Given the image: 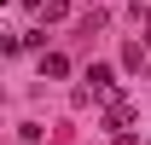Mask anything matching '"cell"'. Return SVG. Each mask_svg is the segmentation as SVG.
Wrapping results in <instances>:
<instances>
[{"label": "cell", "instance_id": "3", "mask_svg": "<svg viewBox=\"0 0 151 145\" xmlns=\"http://www.w3.org/2000/svg\"><path fill=\"white\" fill-rule=\"evenodd\" d=\"M64 70H70V64H64L58 52H47V58H41V75H64Z\"/></svg>", "mask_w": 151, "mask_h": 145}, {"label": "cell", "instance_id": "2", "mask_svg": "<svg viewBox=\"0 0 151 145\" xmlns=\"http://www.w3.org/2000/svg\"><path fill=\"white\" fill-rule=\"evenodd\" d=\"M105 122H111L116 134H122V128L134 122V99H122V93H116V99H105Z\"/></svg>", "mask_w": 151, "mask_h": 145}, {"label": "cell", "instance_id": "1", "mask_svg": "<svg viewBox=\"0 0 151 145\" xmlns=\"http://www.w3.org/2000/svg\"><path fill=\"white\" fill-rule=\"evenodd\" d=\"M87 93H93V99H116V81H111V64H87Z\"/></svg>", "mask_w": 151, "mask_h": 145}]
</instances>
